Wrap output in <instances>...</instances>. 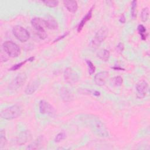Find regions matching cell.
I'll use <instances>...</instances> for the list:
<instances>
[{"mask_svg":"<svg viewBox=\"0 0 150 150\" xmlns=\"http://www.w3.org/2000/svg\"><path fill=\"white\" fill-rule=\"evenodd\" d=\"M117 50L119 52H122L124 50V44L122 43H118V45L117 46Z\"/></svg>","mask_w":150,"mask_h":150,"instance_id":"cell-30","label":"cell"},{"mask_svg":"<svg viewBox=\"0 0 150 150\" xmlns=\"http://www.w3.org/2000/svg\"><path fill=\"white\" fill-rule=\"evenodd\" d=\"M12 33L15 37L21 42L28 41L30 38L29 32L25 28L19 25L13 26Z\"/></svg>","mask_w":150,"mask_h":150,"instance_id":"cell-6","label":"cell"},{"mask_svg":"<svg viewBox=\"0 0 150 150\" xmlns=\"http://www.w3.org/2000/svg\"><path fill=\"white\" fill-rule=\"evenodd\" d=\"M86 63H87V66H88L89 74L90 75L93 74L95 72V70H96V67H95L94 64L92 63L91 61H90L89 60H86Z\"/></svg>","mask_w":150,"mask_h":150,"instance_id":"cell-25","label":"cell"},{"mask_svg":"<svg viewBox=\"0 0 150 150\" xmlns=\"http://www.w3.org/2000/svg\"><path fill=\"white\" fill-rule=\"evenodd\" d=\"M111 68L114 70H124V69L120 67H112Z\"/></svg>","mask_w":150,"mask_h":150,"instance_id":"cell-32","label":"cell"},{"mask_svg":"<svg viewBox=\"0 0 150 150\" xmlns=\"http://www.w3.org/2000/svg\"><path fill=\"white\" fill-rule=\"evenodd\" d=\"M40 141L39 138H38L37 140L35 141L34 142H33L31 144H30L28 147L27 149H40Z\"/></svg>","mask_w":150,"mask_h":150,"instance_id":"cell-23","label":"cell"},{"mask_svg":"<svg viewBox=\"0 0 150 150\" xmlns=\"http://www.w3.org/2000/svg\"><path fill=\"white\" fill-rule=\"evenodd\" d=\"M110 52L108 50L106 49H102L100 50L97 53V56L99 57L101 60L104 62H107L108 60L110 58Z\"/></svg>","mask_w":150,"mask_h":150,"instance_id":"cell-19","label":"cell"},{"mask_svg":"<svg viewBox=\"0 0 150 150\" xmlns=\"http://www.w3.org/2000/svg\"><path fill=\"white\" fill-rule=\"evenodd\" d=\"M68 35H69V32H65V33H64L63 35H62V36H58L57 38H56V39L53 41V43H55V42H58V41L60 40L61 39H63V38H66Z\"/></svg>","mask_w":150,"mask_h":150,"instance_id":"cell-29","label":"cell"},{"mask_svg":"<svg viewBox=\"0 0 150 150\" xmlns=\"http://www.w3.org/2000/svg\"><path fill=\"white\" fill-rule=\"evenodd\" d=\"M31 138V134L28 131H22L20 134L18 135L16 139V142L18 145H23L25 144L26 142L29 141Z\"/></svg>","mask_w":150,"mask_h":150,"instance_id":"cell-14","label":"cell"},{"mask_svg":"<svg viewBox=\"0 0 150 150\" xmlns=\"http://www.w3.org/2000/svg\"><path fill=\"white\" fill-rule=\"evenodd\" d=\"M31 24L36 31L39 38L41 39H45L47 38V34L45 31L46 28L45 20L40 18H33L31 20Z\"/></svg>","mask_w":150,"mask_h":150,"instance_id":"cell-3","label":"cell"},{"mask_svg":"<svg viewBox=\"0 0 150 150\" xmlns=\"http://www.w3.org/2000/svg\"><path fill=\"white\" fill-rule=\"evenodd\" d=\"M26 79L27 76L25 73H21L18 74L10 83L9 88L12 90H16L19 88L25 83Z\"/></svg>","mask_w":150,"mask_h":150,"instance_id":"cell-8","label":"cell"},{"mask_svg":"<svg viewBox=\"0 0 150 150\" xmlns=\"http://www.w3.org/2000/svg\"><path fill=\"white\" fill-rule=\"evenodd\" d=\"M66 137V133L64 132H60L56 135L54 140L55 142H59L62 140L64 139Z\"/></svg>","mask_w":150,"mask_h":150,"instance_id":"cell-26","label":"cell"},{"mask_svg":"<svg viewBox=\"0 0 150 150\" xmlns=\"http://www.w3.org/2000/svg\"><path fill=\"white\" fill-rule=\"evenodd\" d=\"M113 83L116 86H120L123 83V79L121 76H116L113 78Z\"/></svg>","mask_w":150,"mask_h":150,"instance_id":"cell-28","label":"cell"},{"mask_svg":"<svg viewBox=\"0 0 150 150\" xmlns=\"http://www.w3.org/2000/svg\"><path fill=\"white\" fill-rule=\"evenodd\" d=\"M6 142V138L5 137V133L3 130L1 131L0 133V148H2L5 146Z\"/></svg>","mask_w":150,"mask_h":150,"instance_id":"cell-24","label":"cell"},{"mask_svg":"<svg viewBox=\"0 0 150 150\" xmlns=\"http://www.w3.org/2000/svg\"><path fill=\"white\" fill-rule=\"evenodd\" d=\"M119 21L121 23H124L126 21V19H125V15L124 14H122L120 17V19H119Z\"/></svg>","mask_w":150,"mask_h":150,"instance_id":"cell-31","label":"cell"},{"mask_svg":"<svg viewBox=\"0 0 150 150\" xmlns=\"http://www.w3.org/2000/svg\"><path fill=\"white\" fill-rule=\"evenodd\" d=\"M137 1H132L131 8V15L133 19L137 17Z\"/></svg>","mask_w":150,"mask_h":150,"instance_id":"cell-22","label":"cell"},{"mask_svg":"<svg viewBox=\"0 0 150 150\" xmlns=\"http://www.w3.org/2000/svg\"><path fill=\"white\" fill-rule=\"evenodd\" d=\"M149 9L148 7L144 8L141 12V20L143 22H146L148 18H149Z\"/></svg>","mask_w":150,"mask_h":150,"instance_id":"cell-21","label":"cell"},{"mask_svg":"<svg viewBox=\"0 0 150 150\" xmlns=\"http://www.w3.org/2000/svg\"><path fill=\"white\" fill-rule=\"evenodd\" d=\"M60 94L62 100L64 102H70L73 100V94L66 87H62L60 90Z\"/></svg>","mask_w":150,"mask_h":150,"instance_id":"cell-13","label":"cell"},{"mask_svg":"<svg viewBox=\"0 0 150 150\" xmlns=\"http://www.w3.org/2000/svg\"><path fill=\"white\" fill-rule=\"evenodd\" d=\"M139 34L141 36V38L143 40H145L147 38V33L146 28L143 25H139L137 28Z\"/></svg>","mask_w":150,"mask_h":150,"instance_id":"cell-20","label":"cell"},{"mask_svg":"<svg viewBox=\"0 0 150 150\" xmlns=\"http://www.w3.org/2000/svg\"><path fill=\"white\" fill-rule=\"evenodd\" d=\"M94 5L89 9V11L87 12V13L86 14V15L82 18V19L81 20V21L79 22L78 26H77V32H80L81 31V30L83 29L84 26L86 25V23L90 20V19L92 17V15H93V11L94 9Z\"/></svg>","mask_w":150,"mask_h":150,"instance_id":"cell-12","label":"cell"},{"mask_svg":"<svg viewBox=\"0 0 150 150\" xmlns=\"http://www.w3.org/2000/svg\"><path fill=\"white\" fill-rule=\"evenodd\" d=\"M110 74L108 71H103L97 73L94 76V82L98 86H104L108 80Z\"/></svg>","mask_w":150,"mask_h":150,"instance_id":"cell-10","label":"cell"},{"mask_svg":"<svg viewBox=\"0 0 150 150\" xmlns=\"http://www.w3.org/2000/svg\"><path fill=\"white\" fill-rule=\"evenodd\" d=\"M136 90L139 94L145 96L149 93V84L146 81H140L136 85Z\"/></svg>","mask_w":150,"mask_h":150,"instance_id":"cell-11","label":"cell"},{"mask_svg":"<svg viewBox=\"0 0 150 150\" xmlns=\"http://www.w3.org/2000/svg\"><path fill=\"white\" fill-rule=\"evenodd\" d=\"M35 60V57L34 56H32V57H29L28 59L20 62V63H18L16 64H14L13 65L10 69H9V70L11 71H15V70H18L19 69H20L21 67H22L25 63H26L27 62H32Z\"/></svg>","mask_w":150,"mask_h":150,"instance_id":"cell-18","label":"cell"},{"mask_svg":"<svg viewBox=\"0 0 150 150\" xmlns=\"http://www.w3.org/2000/svg\"><path fill=\"white\" fill-rule=\"evenodd\" d=\"M43 3L47 6L50 8H54L58 5V1H43Z\"/></svg>","mask_w":150,"mask_h":150,"instance_id":"cell-27","label":"cell"},{"mask_svg":"<svg viewBox=\"0 0 150 150\" xmlns=\"http://www.w3.org/2000/svg\"><path fill=\"white\" fill-rule=\"evenodd\" d=\"M63 5L68 11L71 13H75L78 9V4L75 1H64Z\"/></svg>","mask_w":150,"mask_h":150,"instance_id":"cell-16","label":"cell"},{"mask_svg":"<svg viewBox=\"0 0 150 150\" xmlns=\"http://www.w3.org/2000/svg\"><path fill=\"white\" fill-rule=\"evenodd\" d=\"M94 94V96H99L100 95V92L96 91L94 92V94Z\"/></svg>","mask_w":150,"mask_h":150,"instance_id":"cell-33","label":"cell"},{"mask_svg":"<svg viewBox=\"0 0 150 150\" xmlns=\"http://www.w3.org/2000/svg\"><path fill=\"white\" fill-rule=\"evenodd\" d=\"M108 35V30L105 27L101 28L95 34L90 42V46L94 49L97 48L105 39Z\"/></svg>","mask_w":150,"mask_h":150,"instance_id":"cell-5","label":"cell"},{"mask_svg":"<svg viewBox=\"0 0 150 150\" xmlns=\"http://www.w3.org/2000/svg\"><path fill=\"white\" fill-rule=\"evenodd\" d=\"M2 46L5 52L11 57H17L21 54L19 46L12 41H5L4 42Z\"/></svg>","mask_w":150,"mask_h":150,"instance_id":"cell-4","label":"cell"},{"mask_svg":"<svg viewBox=\"0 0 150 150\" xmlns=\"http://www.w3.org/2000/svg\"><path fill=\"white\" fill-rule=\"evenodd\" d=\"M39 85H40V82L38 80H35L33 81H32L27 86L25 91V93L28 95L33 94L38 88Z\"/></svg>","mask_w":150,"mask_h":150,"instance_id":"cell-15","label":"cell"},{"mask_svg":"<svg viewBox=\"0 0 150 150\" xmlns=\"http://www.w3.org/2000/svg\"><path fill=\"white\" fill-rule=\"evenodd\" d=\"M64 79L66 83L71 85L77 83L79 80L78 74L70 67H67L64 70Z\"/></svg>","mask_w":150,"mask_h":150,"instance_id":"cell-7","label":"cell"},{"mask_svg":"<svg viewBox=\"0 0 150 150\" xmlns=\"http://www.w3.org/2000/svg\"><path fill=\"white\" fill-rule=\"evenodd\" d=\"M22 113V109L19 105H13L4 108L1 112V117L6 120H11L19 117Z\"/></svg>","mask_w":150,"mask_h":150,"instance_id":"cell-2","label":"cell"},{"mask_svg":"<svg viewBox=\"0 0 150 150\" xmlns=\"http://www.w3.org/2000/svg\"><path fill=\"white\" fill-rule=\"evenodd\" d=\"M39 108V111L42 114H47L53 116L56 113V110L54 107L49 103L44 100L40 101Z\"/></svg>","mask_w":150,"mask_h":150,"instance_id":"cell-9","label":"cell"},{"mask_svg":"<svg viewBox=\"0 0 150 150\" xmlns=\"http://www.w3.org/2000/svg\"><path fill=\"white\" fill-rule=\"evenodd\" d=\"M46 28L48 29L54 30L58 28V23L54 18L53 16H49L45 20Z\"/></svg>","mask_w":150,"mask_h":150,"instance_id":"cell-17","label":"cell"},{"mask_svg":"<svg viewBox=\"0 0 150 150\" xmlns=\"http://www.w3.org/2000/svg\"><path fill=\"white\" fill-rule=\"evenodd\" d=\"M81 120L87 124L93 132L98 136L101 137L108 136V132L105 125L98 117L92 114H86L81 117Z\"/></svg>","mask_w":150,"mask_h":150,"instance_id":"cell-1","label":"cell"}]
</instances>
